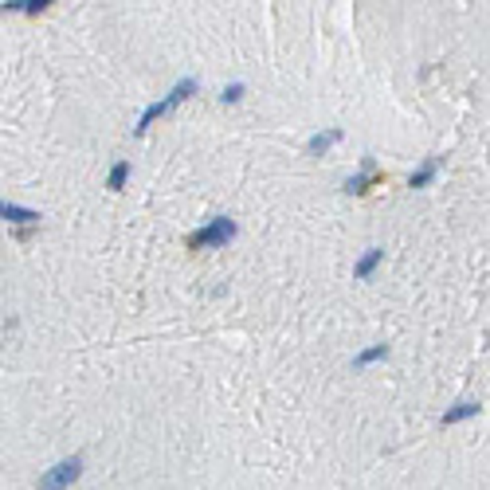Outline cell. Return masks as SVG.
<instances>
[{"label":"cell","instance_id":"8992f818","mask_svg":"<svg viewBox=\"0 0 490 490\" xmlns=\"http://www.w3.org/2000/svg\"><path fill=\"white\" fill-rule=\"evenodd\" d=\"M380 259H384V247H369L365 255L357 259V267H353V279H369L373 271L380 267Z\"/></svg>","mask_w":490,"mask_h":490},{"label":"cell","instance_id":"9c48e42d","mask_svg":"<svg viewBox=\"0 0 490 490\" xmlns=\"http://www.w3.org/2000/svg\"><path fill=\"white\" fill-rule=\"evenodd\" d=\"M389 357V345L380 342V345H369V349H361V353L353 357V369H369V365H377V361H384Z\"/></svg>","mask_w":490,"mask_h":490},{"label":"cell","instance_id":"4fadbf2b","mask_svg":"<svg viewBox=\"0 0 490 490\" xmlns=\"http://www.w3.org/2000/svg\"><path fill=\"white\" fill-rule=\"evenodd\" d=\"M247 95V86L244 83H232V86H224V102H239V98Z\"/></svg>","mask_w":490,"mask_h":490},{"label":"cell","instance_id":"ba28073f","mask_svg":"<svg viewBox=\"0 0 490 490\" xmlns=\"http://www.w3.org/2000/svg\"><path fill=\"white\" fill-rule=\"evenodd\" d=\"M337 141H342V130H326V134H314V137L306 141V153H314V157H318V153H326V149L337 146Z\"/></svg>","mask_w":490,"mask_h":490},{"label":"cell","instance_id":"30bf717a","mask_svg":"<svg viewBox=\"0 0 490 490\" xmlns=\"http://www.w3.org/2000/svg\"><path fill=\"white\" fill-rule=\"evenodd\" d=\"M435 173H440V157H428V161H424V169L412 173V181H408V184H412V188H428V184L435 181Z\"/></svg>","mask_w":490,"mask_h":490},{"label":"cell","instance_id":"6da1fadb","mask_svg":"<svg viewBox=\"0 0 490 490\" xmlns=\"http://www.w3.org/2000/svg\"><path fill=\"white\" fill-rule=\"evenodd\" d=\"M193 90H196V79H181V83L173 86V90H169L165 98H157L153 106H146V114H141V118H137V126H134V134H146L149 126L157 122V118H165V114H169L173 106H181L184 98L193 95Z\"/></svg>","mask_w":490,"mask_h":490},{"label":"cell","instance_id":"7c38bea8","mask_svg":"<svg viewBox=\"0 0 490 490\" xmlns=\"http://www.w3.org/2000/svg\"><path fill=\"white\" fill-rule=\"evenodd\" d=\"M126 181H130V161H118L110 169V177H106V188H114V193H122Z\"/></svg>","mask_w":490,"mask_h":490},{"label":"cell","instance_id":"5b68a950","mask_svg":"<svg viewBox=\"0 0 490 490\" xmlns=\"http://www.w3.org/2000/svg\"><path fill=\"white\" fill-rule=\"evenodd\" d=\"M478 416V400H459L455 408L443 412V428H455V424H463V420Z\"/></svg>","mask_w":490,"mask_h":490},{"label":"cell","instance_id":"277c9868","mask_svg":"<svg viewBox=\"0 0 490 490\" xmlns=\"http://www.w3.org/2000/svg\"><path fill=\"white\" fill-rule=\"evenodd\" d=\"M0 216H4L8 224H16V228H36V224H39V212L20 208V204H8V200L0 204Z\"/></svg>","mask_w":490,"mask_h":490},{"label":"cell","instance_id":"52a82bcc","mask_svg":"<svg viewBox=\"0 0 490 490\" xmlns=\"http://www.w3.org/2000/svg\"><path fill=\"white\" fill-rule=\"evenodd\" d=\"M377 181V169H373V161L365 165V173H357V177H349L345 181V193L349 196H361V193H369V184Z\"/></svg>","mask_w":490,"mask_h":490},{"label":"cell","instance_id":"3957f363","mask_svg":"<svg viewBox=\"0 0 490 490\" xmlns=\"http://www.w3.org/2000/svg\"><path fill=\"white\" fill-rule=\"evenodd\" d=\"M79 475H83V455H71V459L55 463L51 471H43L39 490H67L71 482H79Z\"/></svg>","mask_w":490,"mask_h":490},{"label":"cell","instance_id":"7a4b0ae2","mask_svg":"<svg viewBox=\"0 0 490 490\" xmlns=\"http://www.w3.org/2000/svg\"><path fill=\"white\" fill-rule=\"evenodd\" d=\"M235 239V220H228V216H216V220H208L200 232L188 235V247L193 251H204V247H224Z\"/></svg>","mask_w":490,"mask_h":490},{"label":"cell","instance_id":"8fae6325","mask_svg":"<svg viewBox=\"0 0 490 490\" xmlns=\"http://www.w3.org/2000/svg\"><path fill=\"white\" fill-rule=\"evenodd\" d=\"M51 0H4V12H43Z\"/></svg>","mask_w":490,"mask_h":490}]
</instances>
